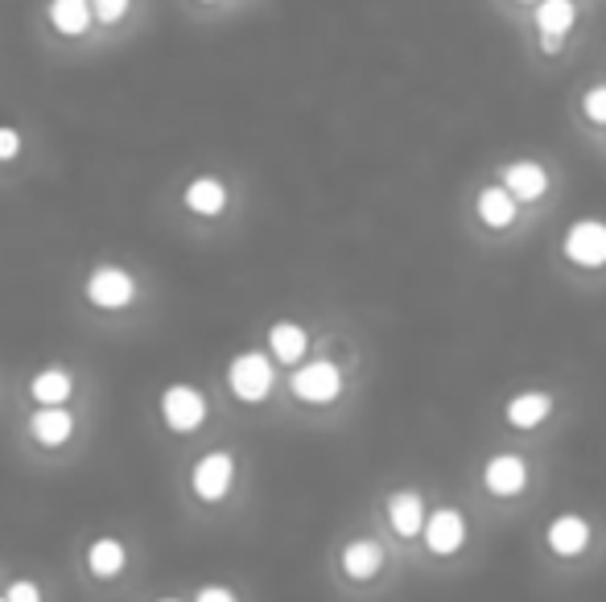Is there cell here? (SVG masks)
I'll return each instance as SVG.
<instances>
[{"instance_id":"ba28073f","label":"cell","mask_w":606,"mask_h":602,"mask_svg":"<svg viewBox=\"0 0 606 602\" xmlns=\"http://www.w3.org/2000/svg\"><path fill=\"white\" fill-rule=\"evenodd\" d=\"M483 487L500 499L520 496L524 487H528V466H524L520 454H495V458H487V466H483Z\"/></svg>"},{"instance_id":"2e32d148","label":"cell","mask_w":606,"mask_h":602,"mask_svg":"<svg viewBox=\"0 0 606 602\" xmlns=\"http://www.w3.org/2000/svg\"><path fill=\"white\" fill-rule=\"evenodd\" d=\"M46 18H50V25L63 37H79V34H87L96 9H91V0H50V4H46Z\"/></svg>"},{"instance_id":"603a6c76","label":"cell","mask_w":606,"mask_h":602,"mask_svg":"<svg viewBox=\"0 0 606 602\" xmlns=\"http://www.w3.org/2000/svg\"><path fill=\"white\" fill-rule=\"evenodd\" d=\"M128 4H133V0H91V9H96V18H100L103 25H116V21L128 13Z\"/></svg>"},{"instance_id":"44dd1931","label":"cell","mask_w":606,"mask_h":602,"mask_svg":"<svg viewBox=\"0 0 606 602\" xmlns=\"http://www.w3.org/2000/svg\"><path fill=\"white\" fill-rule=\"evenodd\" d=\"M124 561H128V553H124V545H120L116 536H100L87 549V566H91L96 578H116L120 569H124Z\"/></svg>"},{"instance_id":"4316f807","label":"cell","mask_w":606,"mask_h":602,"mask_svg":"<svg viewBox=\"0 0 606 602\" xmlns=\"http://www.w3.org/2000/svg\"><path fill=\"white\" fill-rule=\"evenodd\" d=\"M540 50L557 54V50H561V37H540Z\"/></svg>"},{"instance_id":"7a4b0ae2","label":"cell","mask_w":606,"mask_h":602,"mask_svg":"<svg viewBox=\"0 0 606 602\" xmlns=\"http://www.w3.org/2000/svg\"><path fill=\"white\" fill-rule=\"evenodd\" d=\"M232 482H236V458L227 450L202 454L199 463H194V470H190V487H194V496L202 503H220L232 491Z\"/></svg>"},{"instance_id":"d6986e66","label":"cell","mask_w":606,"mask_h":602,"mask_svg":"<svg viewBox=\"0 0 606 602\" xmlns=\"http://www.w3.org/2000/svg\"><path fill=\"white\" fill-rule=\"evenodd\" d=\"M305 347H310V334H305V327H298V322H277V327L269 330L272 360L302 363L305 360Z\"/></svg>"},{"instance_id":"4fadbf2b","label":"cell","mask_w":606,"mask_h":602,"mask_svg":"<svg viewBox=\"0 0 606 602\" xmlns=\"http://www.w3.org/2000/svg\"><path fill=\"white\" fill-rule=\"evenodd\" d=\"M516 194L507 186H487L483 194H479V203H474V211H479V219L491 227V231H504V227L516 224Z\"/></svg>"},{"instance_id":"277c9868","label":"cell","mask_w":606,"mask_h":602,"mask_svg":"<svg viewBox=\"0 0 606 602\" xmlns=\"http://www.w3.org/2000/svg\"><path fill=\"white\" fill-rule=\"evenodd\" d=\"M87 297L100 310H124L136 297V276L128 269H120V264H100L87 276Z\"/></svg>"},{"instance_id":"f1b7e54d","label":"cell","mask_w":606,"mask_h":602,"mask_svg":"<svg viewBox=\"0 0 606 602\" xmlns=\"http://www.w3.org/2000/svg\"><path fill=\"white\" fill-rule=\"evenodd\" d=\"M202 4H211V0H202Z\"/></svg>"},{"instance_id":"52a82bcc","label":"cell","mask_w":606,"mask_h":602,"mask_svg":"<svg viewBox=\"0 0 606 602\" xmlns=\"http://www.w3.org/2000/svg\"><path fill=\"white\" fill-rule=\"evenodd\" d=\"M462 541H467V516L458 508H438L434 516L425 520V545H429V553L450 557V553L462 549Z\"/></svg>"},{"instance_id":"6da1fadb","label":"cell","mask_w":606,"mask_h":602,"mask_svg":"<svg viewBox=\"0 0 606 602\" xmlns=\"http://www.w3.org/2000/svg\"><path fill=\"white\" fill-rule=\"evenodd\" d=\"M272 360L269 355H260V351H244L232 360L227 367V384H232V393L244 400V405H260L265 396L272 393Z\"/></svg>"},{"instance_id":"ac0fdd59","label":"cell","mask_w":606,"mask_h":602,"mask_svg":"<svg viewBox=\"0 0 606 602\" xmlns=\"http://www.w3.org/2000/svg\"><path fill=\"white\" fill-rule=\"evenodd\" d=\"M70 393H75V379H70L67 367H42L30 379V396H34L37 405H67Z\"/></svg>"},{"instance_id":"484cf974","label":"cell","mask_w":606,"mask_h":602,"mask_svg":"<svg viewBox=\"0 0 606 602\" xmlns=\"http://www.w3.org/2000/svg\"><path fill=\"white\" fill-rule=\"evenodd\" d=\"M194 602H239L227 586H202L199 594H194Z\"/></svg>"},{"instance_id":"ffe728a7","label":"cell","mask_w":606,"mask_h":602,"mask_svg":"<svg viewBox=\"0 0 606 602\" xmlns=\"http://www.w3.org/2000/svg\"><path fill=\"white\" fill-rule=\"evenodd\" d=\"M577 21L573 0H540L537 4V34L540 37H565Z\"/></svg>"},{"instance_id":"3957f363","label":"cell","mask_w":606,"mask_h":602,"mask_svg":"<svg viewBox=\"0 0 606 602\" xmlns=\"http://www.w3.org/2000/svg\"><path fill=\"white\" fill-rule=\"evenodd\" d=\"M161 421L173 433H194L206 421V396L190 384H169L161 393Z\"/></svg>"},{"instance_id":"5bb4252c","label":"cell","mask_w":606,"mask_h":602,"mask_svg":"<svg viewBox=\"0 0 606 602\" xmlns=\"http://www.w3.org/2000/svg\"><path fill=\"white\" fill-rule=\"evenodd\" d=\"M380 566H384V549H380V541L359 536V541H351V545L343 549V573L355 578V582H368V578H375Z\"/></svg>"},{"instance_id":"83f0119b","label":"cell","mask_w":606,"mask_h":602,"mask_svg":"<svg viewBox=\"0 0 606 602\" xmlns=\"http://www.w3.org/2000/svg\"><path fill=\"white\" fill-rule=\"evenodd\" d=\"M157 602H178V599H157Z\"/></svg>"},{"instance_id":"cb8c5ba5","label":"cell","mask_w":606,"mask_h":602,"mask_svg":"<svg viewBox=\"0 0 606 602\" xmlns=\"http://www.w3.org/2000/svg\"><path fill=\"white\" fill-rule=\"evenodd\" d=\"M4 599H9V602H42V586L18 578V582L4 590Z\"/></svg>"},{"instance_id":"30bf717a","label":"cell","mask_w":606,"mask_h":602,"mask_svg":"<svg viewBox=\"0 0 606 602\" xmlns=\"http://www.w3.org/2000/svg\"><path fill=\"white\" fill-rule=\"evenodd\" d=\"M30 433H34L42 446H63L70 442V433H75V417H70L67 405H42L34 417H30Z\"/></svg>"},{"instance_id":"f546056e","label":"cell","mask_w":606,"mask_h":602,"mask_svg":"<svg viewBox=\"0 0 606 602\" xmlns=\"http://www.w3.org/2000/svg\"><path fill=\"white\" fill-rule=\"evenodd\" d=\"M0 602H9V599H0Z\"/></svg>"},{"instance_id":"7c38bea8","label":"cell","mask_w":606,"mask_h":602,"mask_svg":"<svg viewBox=\"0 0 606 602\" xmlns=\"http://www.w3.org/2000/svg\"><path fill=\"white\" fill-rule=\"evenodd\" d=\"M504 186L520 198V203H537L540 194L549 190V173L540 161H512L504 170Z\"/></svg>"},{"instance_id":"9c48e42d","label":"cell","mask_w":606,"mask_h":602,"mask_svg":"<svg viewBox=\"0 0 606 602\" xmlns=\"http://www.w3.org/2000/svg\"><path fill=\"white\" fill-rule=\"evenodd\" d=\"M425 499L417 491H392L388 496V524L396 536H417L425 533Z\"/></svg>"},{"instance_id":"5b68a950","label":"cell","mask_w":606,"mask_h":602,"mask_svg":"<svg viewBox=\"0 0 606 602\" xmlns=\"http://www.w3.org/2000/svg\"><path fill=\"white\" fill-rule=\"evenodd\" d=\"M289 384H293V396L305 400V405H330L343 393V372L330 360H314L305 363V367H298Z\"/></svg>"},{"instance_id":"7402d4cb","label":"cell","mask_w":606,"mask_h":602,"mask_svg":"<svg viewBox=\"0 0 606 602\" xmlns=\"http://www.w3.org/2000/svg\"><path fill=\"white\" fill-rule=\"evenodd\" d=\"M582 112H586L590 124H606V87H590L586 100H582Z\"/></svg>"},{"instance_id":"d4e9b609","label":"cell","mask_w":606,"mask_h":602,"mask_svg":"<svg viewBox=\"0 0 606 602\" xmlns=\"http://www.w3.org/2000/svg\"><path fill=\"white\" fill-rule=\"evenodd\" d=\"M18 154H21V133L9 128V124H0V161H13Z\"/></svg>"},{"instance_id":"8992f818","label":"cell","mask_w":606,"mask_h":602,"mask_svg":"<svg viewBox=\"0 0 606 602\" xmlns=\"http://www.w3.org/2000/svg\"><path fill=\"white\" fill-rule=\"evenodd\" d=\"M565 257L577 269H603L606 264V224L603 219H582L565 231Z\"/></svg>"},{"instance_id":"e0dca14e","label":"cell","mask_w":606,"mask_h":602,"mask_svg":"<svg viewBox=\"0 0 606 602\" xmlns=\"http://www.w3.org/2000/svg\"><path fill=\"white\" fill-rule=\"evenodd\" d=\"M186 207L194 211V215H202V219H211V215H220L227 207V186H223L220 178L202 173V178H194L186 186Z\"/></svg>"},{"instance_id":"9a60e30c","label":"cell","mask_w":606,"mask_h":602,"mask_svg":"<svg viewBox=\"0 0 606 602\" xmlns=\"http://www.w3.org/2000/svg\"><path fill=\"white\" fill-rule=\"evenodd\" d=\"M553 413V396L549 393H520L507 400V425H516V430H537L545 417Z\"/></svg>"},{"instance_id":"8fae6325","label":"cell","mask_w":606,"mask_h":602,"mask_svg":"<svg viewBox=\"0 0 606 602\" xmlns=\"http://www.w3.org/2000/svg\"><path fill=\"white\" fill-rule=\"evenodd\" d=\"M545 541H549V549L557 553V557H577V553H586L590 545V524L582 516H557L553 524H549V533H545Z\"/></svg>"}]
</instances>
